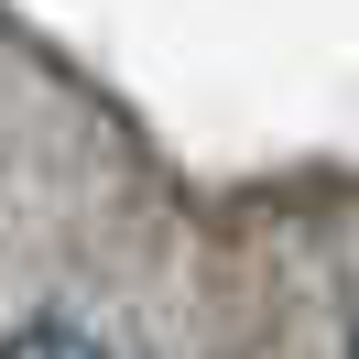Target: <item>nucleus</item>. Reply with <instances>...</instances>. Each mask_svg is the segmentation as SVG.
<instances>
[{
	"instance_id": "1",
	"label": "nucleus",
	"mask_w": 359,
	"mask_h": 359,
	"mask_svg": "<svg viewBox=\"0 0 359 359\" xmlns=\"http://www.w3.org/2000/svg\"><path fill=\"white\" fill-rule=\"evenodd\" d=\"M0 359H109L88 327H66V316H33V327H11L0 337Z\"/></svg>"
},
{
	"instance_id": "2",
	"label": "nucleus",
	"mask_w": 359,
	"mask_h": 359,
	"mask_svg": "<svg viewBox=\"0 0 359 359\" xmlns=\"http://www.w3.org/2000/svg\"><path fill=\"white\" fill-rule=\"evenodd\" d=\"M348 359H359V305H348Z\"/></svg>"
}]
</instances>
